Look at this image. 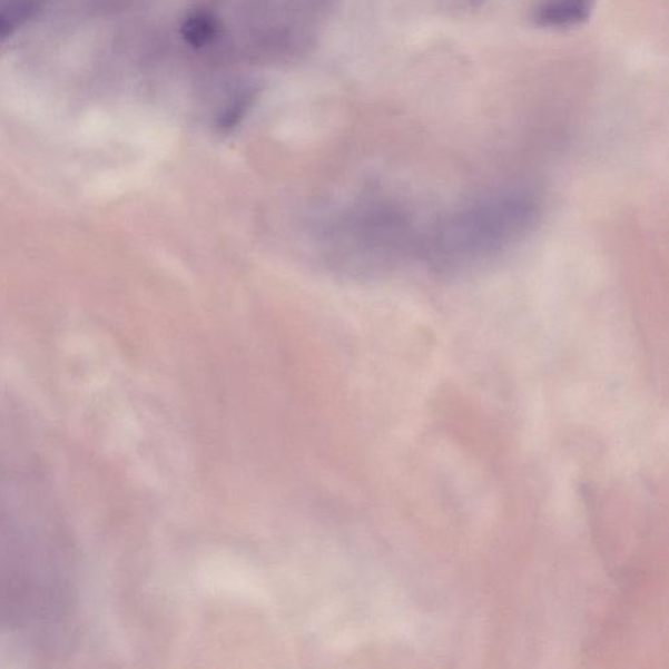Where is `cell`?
Here are the masks:
<instances>
[{"instance_id": "cell-6", "label": "cell", "mask_w": 669, "mask_h": 669, "mask_svg": "<svg viewBox=\"0 0 669 669\" xmlns=\"http://www.w3.org/2000/svg\"><path fill=\"white\" fill-rule=\"evenodd\" d=\"M465 3H469L470 6H480L481 3H484L485 0H464Z\"/></svg>"}, {"instance_id": "cell-2", "label": "cell", "mask_w": 669, "mask_h": 669, "mask_svg": "<svg viewBox=\"0 0 669 669\" xmlns=\"http://www.w3.org/2000/svg\"><path fill=\"white\" fill-rule=\"evenodd\" d=\"M425 224L400 201L373 199L360 203L337 227L357 266L383 274L419 263Z\"/></svg>"}, {"instance_id": "cell-3", "label": "cell", "mask_w": 669, "mask_h": 669, "mask_svg": "<svg viewBox=\"0 0 669 669\" xmlns=\"http://www.w3.org/2000/svg\"><path fill=\"white\" fill-rule=\"evenodd\" d=\"M596 4L597 0H540L532 11V21L544 29H573L591 18Z\"/></svg>"}, {"instance_id": "cell-5", "label": "cell", "mask_w": 669, "mask_h": 669, "mask_svg": "<svg viewBox=\"0 0 669 669\" xmlns=\"http://www.w3.org/2000/svg\"><path fill=\"white\" fill-rule=\"evenodd\" d=\"M13 32V24L9 18H6L4 14H0V41H4L9 39V37Z\"/></svg>"}, {"instance_id": "cell-1", "label": "cell", "mask_w": 669, "mask_h": 669, "mask_svg": "<svg viewBox=\"0 0 669 669\" xmlns=\"http://www.w3.org/2000/svg\"><path fill=\"white\" fill-rule=\"evenodd\" d=\"M541 203L525 189L486 193L426 222L419 265L437 275L468 273L523 243Z\"/></svg>"}, {"instance_id": "cell-4", "label": "cell", "mask_w": 669, "mask_h": 669, "mask_svg": "<svg viewBox=\"0 0 669 669\" xmlns=\"http://www.w3.org/2000/svg\"><path fill=\"white\" fill-rule=\"evenodd\" d=\"M184 33L186 40L193 45H203L213 39V21L208 20L206 17H203V14H198V17H194L186 22Z\"/></svg>"}]
</instances>
